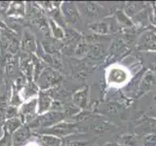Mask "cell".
<instances>
[{
  "label": "cell",
  "mask_w": 156,
  "mask_h": 146,
  "mask_svg": "<svg viewBox=\"0 0 156 146\" xmlns=\"http://www.w3.org/2000/svg\"><path fill=\"white\" fill-rule=\"evenodd\" d=\"M117 19H118V22L121 23L122 24H127V26L132 24L128 16H127V15L124 12H122V11H118V13H117Z\"/></svg>",
  "instance_id": "cell-28"
},
{
  "label": "cell",
  "mask_w": 156,
  "mask_h": 146,
  "mask_svg": "<svg viewBox=\"0 0 156 146\" xmlns=\"http://www.w3.org/2000/svg\"><path fill=\"white\" fill-rule=\"evenodd\" d=\"M7 16L13 19H22L26 14V2L13 1L10 2L7 10Z\"/></svg>",
  "instance_id": "cell-13"
},
{
  "label": "cell",
  "mask_w": 156,
  "mask_h": 146,
  "mask_svg": "<svg viewBox=\"0 0 156 146\" xmlns=\"http://www.w3.org/2000/svg\"><path fill=\"white\" fill-rule=\"evenodd\" d=\"M85 5V9H86V12L87 14L91 15L92 17L96 16L99 13V8H98V5L96 3H93V2H87V3H84Z\"/></svg>",
  "instance_id": "cell-24"
},
{
  "label": "cell",
  "mask_w": 156,
  "mask_h": 146,
  "mask_svg": "<svg viewBox=\"0 0 156 146\" xmlns=\"http://www.w3.org/2000/svg\"><path fill=\"white\" fill-rule=\"evenodd\" d=\"M156 86V76L154 75L153 72L147 71L144 75L143 79H141L140 83V88H139V96L144 95L145 92L150 91L153 87Z\"/></svg>",
  "instance_id": "cell-12"
},
{
  "label": "cell",
  "mask_w": 156,
  "mask_h": 146,
  "mask_svg": "<svg viewBox=\"0 0 156 146\" xmlns=\"http://www.w3.org/2000/svg\"><path fill=\"white\" fill-rule=\"evenodd\" d=\"M33 138H34V137H33ZM23 146H41V145L37 142L35 138H34L33 140H28L26 144H24Z\"/></svg>",
  "instance_id": "cell-31"
},
{
  "label": "cell",
  "mask_w": 156,
  "mask_h": 146,
  "mask_svg": "<svg viewBox=\"0 0 156 146\" xmlns=\"http://www.w3.org/2000/svg\"><path fill=\"white\" fill-rule=\"evenodd\" d=\"M11 146H12V145H11Z\"/></svg>",
  "instance_id": "cell-36"
},
{
  "label": "cell",
  "mask_w": 156,
  "mask_h": 146,
  "mask_svg": "<svg viewBox=\"0 0 156 146\" xmlns=\"http://www.w3.org/2000/svg\"><path fill=\"white\" fill-rule=\"evenodd\" d=\"M37 47H38V43L36 41L35 37H34V35L31 33V31L28 30V29H24L23 38H22L23 52L29 54V55L36 54Z\"/></svg>",
  "instance_id": "cell-8"
},
{
  "label": "cell",
  "mask_w": 156,
  "mask_h": 146,
  "mask_svg": "<svg viewBox=\"0 0 156 146\" xmlns=\"http://www.w3.org/2000/svg\"><path fill=\"white\" fill-rule=\"evenodd\" d=\"M32 136L41 146H62L63 144L62 138L57 137V136L54 135L33 134Z\"/></svg>",
  "instance_id": "cell-14"
},
{
  "label": "cell",
  "mask_w": 156,
  "mask_h": 146,
  "mask_svg": "<svg viewBox=\"0 0 156 146\" xmlns=\"http://www.w3.org/2000/svg\"><path fill=\"white\" fill-rule=\"evenodd\" d=\"M146 5L144 2H130L125 7V14L130 18H134L138 14L144 11Z\"/></svg>",
  "instance_id": "cell-17"
},
{
  "label": "cell",
  "mask_w": 156,
  "mask_h": 146,
  "mask_svg": "<svg viewBox=\"0 0 156 146\" xmlns=\"http://www.w3.org/2000/svg\"><path fill=\"white\" fill-rule=\"evenodd\" d=\"M72 103L77 108L80 110H84L88 106V101H89V87H84L82 89L76 91L72 95Z\"/></svg>",
  "instance_id": "cell-10"
},
{
  "label": "cell",
  "mask_w": 156,
  "mask_h": 146,
  "mask_svg": "<svg viewBox=\"0 0 156 146\" xmlns=\"http://www.w3.org/2000/svg\"><path fill=\"white\" fill-rule=\"evenodd\" d=\"M0 46H1V37H0Z\"/></svg>",
  "instance_id": "cell-35"
},
{
  "label": "cell",
  "mask_w": 156,
  "mask_h": 146,
  "mask_svg": "<svg viewBox=\"0 0 156 146\" xmlns=\"http://www.w3.org/2000/svg\"><path fill=\"white\" fill-rule=\"evenodd\" d=\"M61 12L66 23L76 24L80 21V13L74 2H62Z\"/></svg>",
  "instance_id": "cell-6"
},
{
  "label": "cell",
  "mask_w": 156,
  "mask_h": 146,
  "mask_svg": "<svg viewBox=\"0 0 156 146\" xmlns=\"http://www.w3.org/2000/svg\"><path fill=\"white\" fill-rule=\"evenodd\" d=\"M90 51V44L87 42H79L74 50L75 56L78 57H83Z\"/></svg>",
  "instance_id": "cell-21"
},
{
  "label": "cell",
  "mask_w": 156,
  "mask_h": 146,
  "mask_svg": "<svg viewBox=\"0 0 156 146\" xmlns=\"http://www.w3.org/2000/svg\"><path fill=\"white\" fill-rule=\"evenodd\" d=\"M39 88L34 81H27V84L23 87V89L20 91V96H21L23 101H27L34 97H37L39 94Z\"/></svg>",
  "instance_id": "cell-11"
},
{
  "label": "cell",
  "mask_w": 156,
  "mask_h": 146,
  "mask_svg": "<svg viewBox=\"0 0 156 146\" xmlns=\"http://www.w3.org/2000/svg\"><path fill=\"white\" fill-rule=\"evenodd\" d=\"M110 126L108 127V125L105 124V123H100V124H96L94 126H92V130L94 131V133H97V134H101V133H104V131H106V130H109L110 129Z\"/></svg>",
  "instance_id": "cell-26"
},
{
  "label": "cell",
  "mask_w": 156,
  "mask_h": 146,
  "mask_svg": "<svg viewBox=\"0 0 156 146\" xmlns=\"http://www.w3.org/2000/svg\"><path fill=\"white\" fill-rule=\"evenodd\" d=\"M3 114H4V113H2V111H0V119H3V117H2Z\"/></svg>",
  "instance_id": "cell-34"
},
{
  "label": "cell",
  "mask_w": 156,
  "mask_h": 146,
  "mask_svg": "<svg viewBox=\"0 0 156 146\" xmlns=\"http://www.w3.org/2000/svg\"><path fill=\"white\" fill-rule=\"evenodd\" d=\"M61 76L60 74L52 67L47 66L45 69L42 71L40 76L36 80V85L40 89V91H46L54 88L58 82H60Z\"/></svg>",
  "instance_id": "cell-4"
},
{
  "label": "cell",
  "mask_w": 156,
  "mask_h": 146,
  "mask_svg": "<svg viewBox=\"0 0 156 146\" xmlns=\"http://www.w3.org/2000/svg\"><path fill=\"white\" fill-rule=\"evenodd\" d=\"M23 125H24L23 122L20 117L4 120V131H6L7 134L12 135L15 131L18 130Z\"/></svg>",
  "instance_id": "cell-16"
},
{
  "label": "cell",
  "mask_w": 156,
  "mask_h": 146,
  "mask_svg": "<svg viewBox=\"0 0 156 146\" xmlns=\"http://www.w3.org/2000/svg\"><path fill=\"white\" fill-rule=\"evenodd\" d=\"M79 126L76 122H70V121H62L60 123L56 124L55 126L50 127L47 129H42L37 131H34L33 134H49L54 135L57 137L63 138L66 136L70 134H74L76 133H79Z\"/></svg>",
  "instance_id": "cell-2"
},
{
  "label": "cell",
  "mask_w": 156,
  "mask_h": 146,
  "mask_svg": "<svg viewBox=\"0 0 156 146\" xmlns=\"http://www.w3.org/2000/svg\"><path fill=\"white\" fill-rule=\"evenodd\" d=\"M11 135L7 134L6 131L4 133V135L0 138V146H11Z\"/></svg>",
  "instance_id": "cell-30"
},
{
  "label": "cell",
  "mask_w": 156,
  "mask_h": 146,
  "mask_svg": "<svg viewBox=\"0 0 156 146\" xmlns=\"http://www.w3.org/2000/svg\"><path fill=\"white\" fill-rule=\"evenodd\" d=\"M31 61L33 65V74H32V79L34 82H36L38 77L40 76L42 71L47 67V64L44 62L40 57H38L35 54L31 55Z\"/></svg>",
  "instance_id": "cell-15"
},
{
  "label": "cell",
  "mask_w": 156,
  "mask_h": 146,
  "mask_svg": "<svg viewBox=\"0 0 156 146\" xmlns=\"http://www.w3.org/2000/svg\"><path fill=\"white\" fill-rule=\"evenodd\" d=\"M66 118V115L63 113V111H49L45 114L38 115L34 120L29 122L28 128L32 130V133L42 129H47L50 127L55 126L56 124L60 123V122L63 121Z\"/></svg>",
  "instance_id": "cell-1"
},
{
  "label": "cell",
  "mask_w": 156,
  "mask_h": 146,
  "mask_svg": "<svg viewBox=\"0 0 156 146\" xmlns=\"http://www.w3.org/2000/svg\"><path fill=\"white\" fill-rule=\"evenodd\" d=\"M54 100L55 99L46 91H39L37 96V114L42 115L50 111Z\"/></svg>",
  "instance_id": "cell-9"
},
{
  "label": "cell",
  "mask_w": 156,
  "mask_h": 146,
  "mask_svg": "<svg viewBox=\"0 0 156 146\" xmlns=\"http://www.w3.org/2000/svg\"><path fill=\"white\" fill-rule=\"evenodd\" d=\"M148 19L150 23H152V26L156 27V3L151 4L150 14H148Z\"/></svg>",
  "instance_id": "cell-29"
},
{
  "label": "cell",
  "mask_w": 156,
  "mask_h": 146,
  "mask_svg": "<svg viewBox=\"0 0 156 146\" xmlns=\"http://www.w3.org/2000/svg\"><path fill=\"white\" fill-rule=\"evenodd\" d=\"M37 116V97L24 101L19 107V117L23 120V124H28Z\"/></svg>",
  "instance_id": "cell-5"
},
{
  "label": "cell",
  "mask_w": 156,
  "mask_h": 146,
  "mask_svg": "<svg viewBox=\"0 0 156 146\" xmlns=\"http://www.w3.org/2000/svg\"><path fill=\"white\" fill-rule=\"evenodd\" d=\"M143 141L144 146H156V131L146 134Z\"/></svg>",
  "instance_id": "cell-23"
},
{
  "label": "cell",
  "mask_w": 156,
  "mask_h": 146,
  "mask_svg": "<svg viewBox=\"0 0 156 146\" xmlns=\"http://www.w3.org/2000/svg\"><path fill=\"white\" fill-rule=\"evenodd\" d=\"M4 118L0 119V138L4 135Z\"/></svg>",
  "instance_id": "cell-32"
},
{
  "label": "cell",
  "mask_w": 156,
  "mask_h": 146,
  "mask_svg": "<svg viewBox=\"0 0 156 146\" xmlns=\"http://www.w3.org/2000/svg\"><path fill=\"white\" fill-rule=\"evenodd\" d=\"M90 142L86 140H68L63 141L62 146H89Z\"/></svg>",
  "instance_id": "cell-27"
},
{
  "label": "cell",
  "mask_w": 156,
  "mask_h": 146,
  "mask_svg": "<svg viewBox=\"0 0 156 146\" xmlns=\"http://www.w3.org/2000/svg\"><path fill=\"white\" fill-rule=\"evenodd\" d=\"M88 28L97 35H105L109 32L108 24L105 22H95L88 24Z\"/></svg>",
  "instance_id": "cell-19"
},
{
  "label": "cell",
  "mask_w": 156,
  "mask_h": 146,
  "mask_svg": "<svg viewBox=\"0 0 156 146\" xmlns=\"http://www.w3.org/2000/svg\"><path fill=\"white\" fill-rule=\"evenodd\" d=\"M121 140H122V143L130 145V146H136V143H138L136 136L132 134H124L121 137Z\"/></svg>",
  "instance_id": "cell-25"
},
{
  "label": "cell",
  "mask_w": 156,
  "mask_h": 146,
  "mask_svg": "<svg viewBox=\"0 0 156 146\" xmlns=\"http://www.w3.org/2000/svg\"><path fill=\"white\" fill-rule=\"evenodd\" d=\"M104 146H119V145L117 143H113V142H106V143H105Z\"/></svg>",
  "instance_id": "cell-33"
},
{
  "label": "cell",
  "mask_w": 156,
  "mask_h": 146,
  "mask_svg": "<svg viewBox=\"0 0 156 146\" xmlns=\"http://www.w3.org/2000/svg\"><path fill=\"white\" fill-rule=\"evenodd\" d=\"M141 44L147 49L156 50V34L154 32H147L141 37Z\"/></svg>",
  "instance_id": "cell-20"
},
{
  "label": "cell",
  "mask_w": 156,
  "mask_h": 146,
  "mask_svg": "<svg viewBox=\"0 0 156 146\" xmlns=\"http://www.w3.org/2000/svg\"><path fill=\"white\" fill-rule=\"evenodd\" d=\"M48 26L55 39H57V40H63L65 39V29L51 18L48 19Z\"/></svg>",
  "instance_id": "cell-18"
},
{
  "label": "cell",
  "mask_w": 156,
  "mask_h": 146,
  "mask_svg": "<svg viewBox=\"0 0 156 146\" xmlns=\"http://www.w3.org/2000/svg\"><path fill=\"white\" fill-rule=\"evenodd\" d=\"M32 135H33L32 130L28 128V126L27 124H24L23 127H21V128L11 135L12 146H23L31 138Z\"/></svg>",
  "instance_id": "cell-7"
},
{
  "label": "cell",
  "mask_w": 156,
  "mask_h": 146,
  "mask_svg": "<svg viewBox=\"0 0 156 146\" xmlns=\"http://www.w3.org/2000/svg\"><path fill=\"white\" fill-rule=\"evenodd\" d=\"M4 115H5V120L19 117V108L18 107L12 106V105H8L7 108L5 109Z\"/></svg>",
  "instance_id": "cell-22"
},
{
  "label": "cell",
  "mask_w": 156,
  "mask_h": 146,
  "mask_svg": "<svg viewBox=\"0 0 156 146\" xmlns=\"http://www.w3.org/2000/svg\"><path fill=\"white\" fill-rule=\"evenodd\" d=\"M105 79L110 87L120 88L129 83L131 80V73L126 67L114 64L106 69Z\"/></svg>",
  "instance_id": "cell-3"
}]
</instances>
